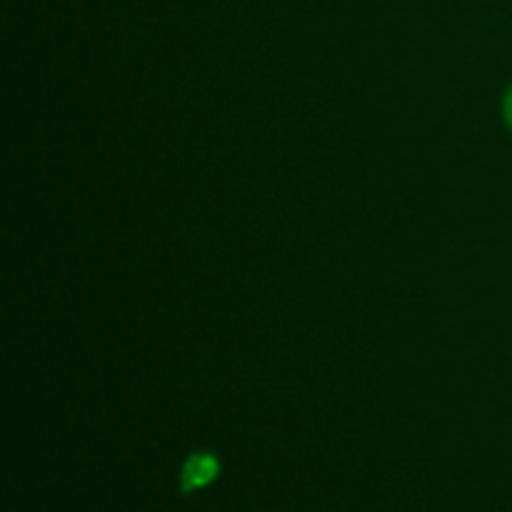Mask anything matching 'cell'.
Masks as SVG:
<instances>
[{
  "mask_svg": "<svg viewBox=\"0 0 512 512\" xmlns=\"http://www.w3.org/2000/svg\"><path fill=\"white\" fill-rule=\"evenodd\" d=\"M220 465L215 460V455L210 453H193L183 465V473H180V485H183V493H190L195 488H205L210 480L218 475Z\"/></svg>",
  "mask_w": 512,
  "mask_h": 512,
  "instance_id": "6da1fadb",
  "label": "cell"
},
{
  "mask_svg": "<svg viewBox=\"0 0 512 512\" xmlns=\"http://www.w3.org/2000/svg\"><path fill=\"white\" fill-rule=\"evenodd\" d=\"M505 120H508V125L512 128V88L505 95Z\"/></svg>",
  "mask_w": 512,
  "mask_h": 512,
  "instance_id": "7a4b0ae2",
  "label": "cell"
}]
</instances>
